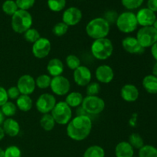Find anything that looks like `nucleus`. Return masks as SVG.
Returning <instances> with one entry per match:
<instances>
[{
    "label": "nucleus",
    "mask_w": 157,
    "mask_h": 157,
    "mask_svg": "<svg viewBox=\"0 0 157 157\" xmlns=\"http://www.w3.org/2000/svg\"><path fill=\"white\" fill-rule=\"evenodd\" d=\"M92 121L89 116H76L67 124L66 132L69 138L75 141H82L90 135Z\"/></svg>",
    "instance_id": "1"
},
{
    "label": "nucleus",
    "mask_w": 157,
    "mask_h": 157,
    "mask_svg": "<svg viewBox=\"0 0 157 157\" xmlns=\"http://www.w3.org/2000/svg\"><path fill=\"white\" fill-rule=\"evenodd\" d=\"M86 33L94 40L107 38L110 33V25L104 18L98 17L90 20L86 25Z\"/></svg>",
    "instance_id": "2"
},
{
    "label": "nucleus",
    "mask_w": 157,
    "mask_h": 157,
    "mask_svg": "<svg viewBox=\"0 0 157 157\" xmlns=\"http://www.w3.org/2000/svg\"><path fill=\"white\" fill-rule=\"evenodd\" d=\"M33 19L29 12L18 9L12 16L11 26L12 30L18 34H24L32 28Z\"/></svg>",
    "instance_id": "3"
},
{
    "label": "nucleus",
    "mask_w": 157,
    "mask_h": 157,
    "mask_svg": "<svg viewBox=\"0 0 157 157\" xmlns=\"http://www.w3.org/2000/svg\"><path fill=\"white\" fill-rule=\"evenodd\" d=\"M90 52L96 59L101 61L107 60L113 54V43L107 38L94 40L90 46Z\"/></svg>",
    "instance_id": "4"
},
{
    "label": "nucleus",
    "mask_w": 157,
    "mask_h": 157,
    "mask_svg": "<svg viewBox=\"0 0 157 157\" xmlns=\"http://www.w3.org/2000/svg\"><path fill=\"white\" fill-rule=\"evenodd\" d=\"M117 27L120 32L125 34L132 33L138 27L136 14L132 12H124L117 16Z\"/></svg>",
    "instance_id": "5"
},
{
    "label": "nucleus",
    "mask_w": 157,
    "mask_h": 157,
    "mask_svg": "<svg viewBox=\"0 0 157 157\" xmlns=\"http://www.w3.org/2000/svg\"><path fill=\"white\" fill-rule=\"evenodd\" d=\"M55 123L60 125H67L72 119V110L65 101L56 103L55 107L51 112Z\"/></svg>",
    "instance_id": "6"
},
{
    "label": "nucleus",
    "mask_w": 157,
    "mask_h": 157,
    "mask_svg": "<svg viewBox=\"0 0 157 157\" xmlns=\"http://www.w3.org/2000/svg\"><path fill=\"white\" fill-rule=\"evenodd\" d=\"M81 107L87 114L97 115L104 111L105 102L98 96H86L83 100Z\"/></svg>",
    "instance_id": "7"
},
{
    "label": "nucleus",
    "mask_w": 157,
    "mask_h": 157,
    "mask_svg": "<svg viewBox=\"0 0 157 157\" xmlns=\"http://www.w3.org/2000/svg\"><path fill=\"white\" fill-rule=\"evenodd\" d=\"M136 38L144 49L151 48L157 41V31L153 26L142 27L138 30Z\"/></svg>",
    "instance_id": "8"
},
{
    "label": "nucleus",
    "mask_w": 157,
    "mask_h": 157,
    "mask_svg": "<svg viewBox=\"0 0 157 157\" xmlns=\"http://www.w3.org/2000/svg\"><path fill=\"white\" fill-rule=\"evenodd\" d=\"M50 88L54 94L57 96H65L71 90L70 81L63 75L52 78Z\"/></svg>",
    "instance_id": "9"
},
{
    "label": "nucleus",
    "mask_w": 157,
    "mask_h": 157,
    "mask_svg": "<svg viewBox=\"0 0 157 157\" xmlns=\"http://www.w3.org/2000/svg\"><path fill=\"white\" fill-rule=\"evenodd\" d=\"M56 103V98L53 94L44 93L38 97L35 103V107L39 113L46 114L52 112Z\"/></svg>",
    "instance_id": "10"
},
{
    "label": "nucleus",
    "mask_w": 157,
    "mask_h": 157,
    "mask_svg": "<svg viewBox=\"0 0 157 157\" xmlns=\"http://www.w3.org/2000/svg\"><path fill=\"white\" fill-rule=\"evenodd\" d=\"M51 49H52V44L50 40L41 37L38 41L32 44V55L38 59H42L49 55Z\"/></svg>",
    "instance_id": "11"
},
{
    "label": "nucleus",
    "mask_w": 157,
    "mask_h": 157,
    "mask_svg": "<svg viewBox=\"0 0 157 157\" xmlns=\"http://www.w3.org/2000/svg\"><path fill=\"white\" fill-rule=\"evenodd\" d=\"M73 78L77 85L80 87H86L91 82V71L86 66L81 65L74 71Z\"/></svg>",
    "instance_id": "12"
},
{
    "label": "nucleus",
    "mask_w": 157,
    "mask_h": 157,
    "mask_svg": "<svg viewBox=\"0 0 157 157\" xmlns=\"http://www.w3.org/2000/svg\"><path fill=\"white\" fill-rule=\"evenodd\" d=\"M16 87L21 94L30 96L35 90V79L29 75H23L18 78Z\"/></svg>",
    "instance_id": "13"
},
{
    "label": "nucleus",
    "mask_w": 157,
    "mask_h": 157,
    "mask_svg": "<svg viewBox=\"0 0 157 157\" xmlns=\"http://www.w3.org/2000/svg\"><path fill=\"white\" fill-rule=\"evenodd\" d=\"M82 12L78 8L70 7L64 10L62 15V21L67 26H75L81 21Z\"/></svg>",
    "instance_id": "14"
},
{
    "label": "nucleus",
    "mask_w": 157,
    "mask_h": 157,
    "mask_svg": "<svg viewBox=\"0 0 157 157\" xmlns=\"http://www.w3.org/2000/svg\"><path fill=\"white\" fill-rule=\"evenodd\" d=\"M136 16L138 25H140L142 27L153 26L157 18L156 13L150 10L148 8H143L140 9L136 14Z\"/></svg>",
    "instance_id": "15"
},
{
    "label": "nucleus",
    "mask_w": 157,
    "mask_h": 157,
    "mask_svg": "<svg viewBox=\"0 0 157 157\" xmlns=\"http://www.w3.org/2000/svg\"><path fill=\"white\" fill-rule=\"evenodd\" d=\"M95 77L100 83L109 84L114 78L113 68L107 64H101L97 67L95 71Z\"/></svg>",
    "instance_id": "16"
},
{
    "label": "nucleus",
    "mask_w": 157,
    "mask_h": 157,
    "mask_svg": "<svg viewBox=\"0 0 157 157\" xmlns=\"http://www.w3.org/2000/svg\"><path fill=\"white\" fill-rule=\"evenodd\" d=\"M122 46L126 52L132 55H140L144 51L136 37L127 36L124 38L122 41Z\"/></svg>",
    "instance_id": "17"
},
{
    "label": "nucleus",
    "mask_w": 157,
    "mask_h": 157,
    "mask_svg": "<svg viewBox=\"0 0 157 157\" xmlns=\"http://www.w3.org/2000/svg\"><path fill=\"white\" fill-rule=\"evenodd\" d=\"M121 96L127 102H134L139 98L140 91L134 84H127L121 87Z\"/></svg>",
    "instance_id": "18"
},
{
    "label": "nucleus",
    "mask_w": 157,
    "mask_h": 157,
    "mask_svg": "<svg viewBox=\"0 0 157 157\" xmlns=\"http://www.w3.org/2000/svg\"><path fill=\"white\" fill-rule=\"evenodd\" d=\"M64 70V66L61 60L59 58H52L47 64V71L50 76L58 77L62 75Z\"/></svg>",
    "instance_id": "19"
},
{
    "label": "nucleus",
    "mask_w": 157,
    "mask_h": 157,
    "mask_svg": "<svg viewBox=\"0 0 157 157\" xmlns=\"http://www.w3.org/2000/svg\"><path fill=\"white\" fill-rule=\"evenodd\" d=\"M2 128L5 133L11 137H15L19 134L20 125L18 121L12 117L5 120L2 124Z\"/></svg>",
    "instance_id": "20"
},
{
    "label": "nucleus",
    "mask_w": 157,
    "mask_h": 157,
    "mask_svg": "<svg viewBox=\"0 0 157 157\" xmlns=\"http://www.w3.org/2000/svg\"><path fill=\"white\" fill-rule=\"evenodd\" d=\"M134 149L127 141H121L115 147L116 157H133Z\"/></svg>",
    "instance_id": "21"
},
{
    "label": "nucleus",
    "mask_w": 157,
    "mask_h": 157,
    "mask_svg": "<svg viewBox=\"0 0 157 157\" xmlns=\"http://www.w3.org/2000/svg\"><path fill=\"white\" fill-rule=\"evenodd\" d=\"M142 84L146 91L151 94H157V78L153 75L144 77Z\"/></svg>",
    "instance_id": "22"
},
{
    "label": "nucleus",
    "mask_w": 157,
    "mask_h": 157,
    "mask_svg": "<svg viewBox=\"0 0 157 157\" xmlns=\"http://www.w3.org/2000/svg\"><path fill=\"white\" fill-rule=\"evenodd\" d=\"M84 97L82 94L78 91H72L68 93L65 98V103L71 107H79L82 104Z\"/></svg>",
    "instance_id": "23"
},
{
    "label": "nucleus",
    "mask_w": 157,
    "mask_h": 157,
    "mask_svg": "<svg viewBox=\"0 0 157 157\" xmlns=\"http://www.w3.org/2000/svg\"><path fill=\"white\" fill-rule=\"evenodd\" d=\"M17 108L22 112H28L32 110L33 107V101L29 95L21 94L16 99Z\"/></svg>",
    "instance_id": "24"
},
{
    "label": "nucleus",
    "mask_w": 157,
    "mask_h": 157,
    "mask_svg": "<svg viewBox=\"0 0 157 157\" xmlns=\"http://www.w3.org/2000/svg\"><path fill=\"white\" fill-rule=\"evenodd\" d=\"M55 124L56 123L51 113L43 114V116L40 119V125H41V128L45 131H51L53 130Z\"/></svg>",
    "instance_id": "25"
},
{
    "label": "nucleus",
    "mask_w": 157,
    "mask_h": 157,
    "mask_svg": "<svg viewBox=\"0 0 157 157\" xmlns=\"http://www.w3.org/2000/svg\"><path fill=\"white\" fill-rule=\"evenodd\" d=\"M83 157H105V151L100 146H90L84 151Z\"/></svg>",
    "instance_id": "26"
},
{
    "label": "nucleus",
    "mask_w": 157,
    "mask_h": 157,
    "mask_svg": "<svg viewBox=\"0 0 157 157\" xmlns=\"http://www.w3.org/2000/svg\"><path fill=\"white\" fill-rule=\"evenodd\" d=\"M51 82H52V77L49 75H46V74L39 75L35 79L36 87H38L39 89H42V90L50 87Z\"/></svg>",
    "instance_id": "27"
},
{
    "label": "nucleus",
    "mask_w": 157,
    "mask_h": 157,
    "mask_svg": "<svg viewBox=\"0 0 157 157\" xmlns=\"http://www.w3.org/2000/svg\"><path fill=\"white\" fill-rule=\"evenodd\" d=\"M3 12L8 15L12 16L18 10V8L17 6L15 1L13 0H6L3 2L2 6Z\"/></svg>",
    "instance_id": "28"
},
{
    "label": "nucleus",
    "mask_w": 157,
    "mask_h": 157,
    "mask_svg": "<svg viewBox=\"0 0 157 157\" xmlns=\"http://www.w3.org/2000/svg\"><path fill=\"white\" fill-rule=\"evenodd\" d=\"M128 143L133 149H137V150H140L145 145L143 137L137 133H133L130 135Z\"/></svg>",
    "instance_id": "29"
},
{
    "label": "nucleus",
    "mask_w": 157,
    "mask_h": 157,
    "mask_svg": "<svg viewBox=\"0 0 157 157\" xmlns=\"http://www.w3.org/2000/svg\"><path fill=\"white\" fill-rule=\"evenodd\" d=\"M139 157H157V148L153 145H144L139 150Z\"/></svg>",
    "instance_id": "30"
},
{
    "label": "nucleus",
    "mask_w": 157,
    "mask_h": 157,
    "mask_svg": "<svg viewBox=\"0 0 157 157\" xmlns=\"http://www.w3.org/2000/svg\"><path fill=\"white\" fill-rule=\"evenodd\" d=\"M1 110L5 117L9 118L15 116L17 112V107L14 103L11 102V101H7L6 104L2 106Z\"/></svg>",
    "instance_id": "31"
},
{
    "label": "nucleus",
    "mask_w": 157,
    "mask_h": 157,
    "mask_svg": "<svg viewBox=\"0 0 157 157\" xmlns=\"http://www.w3.org/2000/svg\"><path fill=\"white\" fill-rule=\"evenodd\" d=\"M48 6L52 12H61L65 8L66 0H48Z\"/></svg>",
    "instance_id": "32"
},
{
    "label": "nucleus",
    "mask_w": 157,
    "mask_h": 157,
    "mask_svg": "<svg viewBox=\"0 0 157 157\" xmlns=\"http://www.w3.org/2000/svg\"><path fill=\"white\" fill-rule=\"evenodd\" d=\"M41 38L39 32L35 29H29L24 33V38L26 41L29 43H35Z\"/></svg>",
    "instance_id": "33"
},
{
    "label": "nucleus",
    "mask_w": 157,
    "mask_h": 157,
    "mask_svg": "<svg viewBox=\"0 0 157 157\" xmlns=\"http://www.w3.org/2000/svg\"><path fill=\"white\" fill-rule=\"evenodd\" d=\"M67 67L72 71H75L81 66V60L77 55H68L66 57L65 59Z\"/></svg>",
    "instance_id": "34"
},
{
    "label": "nucleus",
    "mask_w": 157,
    "mask_h": 157,
    "mask_svg": "<svg viewBox=\"0 0 157 157\" xmlns=\"http://www.w3.org/2000/svg\"><path fill=\"white\" fill-rule=\"evenodd\" d=\"M68 26L63 21H60L55 24L52 29V32L55 35L58 37L64 36L68 31Z\"/></svg>",
    "instance_id": "35"
},
{
    "label": "nucleus",
    "mask_w": 157,
    "mask_h": 157,
    "mask_svg": "<svg viewBox=\"0 0 157 157\" xmlns=\"http://www.w3.org/2000/svg\"><path fill=\"white\" fill-rule=\"evenodd\" d=\"M144 0H121L123 6L128 10H133L140 7Z\"/></svg>",
    "instance_id": "36"
},
{
    "label": "nucleus",
    "mask_w": 157,
    "mask_h": 157,
    "mask_svg": "<svg viewBox=\"0 0 157 157\" xmlns=\"http://www.w3.org/2000/svg\"><path fill=\"white\" fill-rule=\"evenodd\" d=\"M86 87H87L86 93L87 96H98V94L101 91V86L99 83L90 82Z\"/></svg>",
    "instance_id": "37"
},
{
    "label": "nucleus",
    "mask_w": 157,
    "mask_h": 157,
    "mask_svg": "<svg viewBox=\"0 0 157 157\" xmlns=\"http://www.w3.org/2000/svg\"><path fill=\"white\" fill-rule=\"evenodd\" d=\"M5 157H21V151L16 146H9L5 150Z\"/></svg>",
    "instance_id": "38"
},
{
    "label": "nucleus",
    "mask_w": 157,
    "mask_h": 157,
    "mask_svg": "<svg viewBox=\"0 0 157 157\" xmlns=\"http://www.w3.org/2000/svg\"><path fill=\"white\" fill-rule=\"evenodd\" d=\"M18 9L28 11L33 7L35 3V0H15Z\"/></svg>",
    "instance_id": "39"
},
{
    "label": "nucleus",
    "mask_w": 157,
    "mask_h": 157,
    "mask_svg": "<svg viewBox=\"0 0 157 157\" xmlns=\"http://www.w3.org/2000/svg\"><path fill=\"white\" fill-rule=\"evenodd\" d=\"M7 94L9 98H10V99L12 100H16L17 98L21 95L20 91L18 90V87H17L16 86H13V87H9L7 90Z\"/></svg>",
    "instance_id": "40"
},
{
    "label": "nucleus",
    "mask_w": 157,
    "mask_h": 157,
    "mask_svg": "<svg viewBox=\"0 0 157 157\" xmlns=\"http://www.w3.org/2000/svg\"><path fill=\"white\" fill-rule=\"evenodd\" d=\"M9 101V97H8L7 90L2 87H0V107L6 104Z\"/></svg>",
    "instance_id": "41"
},
{
    "label": "nucleus",
    "mask_w": 157,
    "mask_h": 157,
    "mask_svg": "<svg viewBox=\"0 0 157 157\" xmlns=\"http://www.w3.org/2000/svg\"><path fill=\"white\" fill-rule=\"evenodd\" d=\"M147 8L156 13L157 12V0H148L147 1Z\"/></svg>",
    "instance_id": "42"
},
{
    "label": "nucleus",
    "mask_w": 157,
    "mask_h": 157,
    "mask_svg": "<svg viewBox=\"0 0 157 157\" xmlns=\"http://www.w3.org/2000/svg\"><path fill=\"white\" fill-rule=\"evenodd\" d=\"M151 55L157 61V41L151 47Z\"/></svg>",
    "instance_id": "43"
},
{
    "label": "nucleus",
    "mask_w": 157,
    "mask_h": 157,
    "mask_svg": "<svg viewBox=\"0 0 157 157\" xmlns=\"http://www.w3.org/2000/svg\"><path fill=\"white\" fill-rule=\"evenodd\" d=\"M152 72H153V74L152 75H154V76H156L157 78V61L156 63H155V64L153 65V70H152Z\"/></svg>",
    "instance_id": "44"
},
{
    "label": "nucleus",
    "mask_w": 157,
    "mask_h": 157,
    "mask_svg": "<svg viewBox=\"0 0 157 157\" xmlns=\"http://www.w3.org/2000/svg\"><path fill=\"white\" fill-rule=\"evenodd\" d=\"M4 121H5V116L2 113V112L1 109H0V126L2 125Z\"/></svg>",
    "instance_id": "45"
},
{
    "label": "nucleus",
    "mask_w": 157,
    "mask_h": 157,
    "mask_svg": "<svg viewBox=\"0 0 157 157\" xmlns=\"http://www.w3.org/2000/svg\"><path fill=\"white\" fill-rule=\"evenodd\" d=\"M5 135H6V133H5L4 130H3V128L0 126V141L5 137Z\"/></svg>",
    "instance_id": "46"
},
{
    "label": "nucleus",
    "mask_w": 157,
    "mask_h": 157,
    "mask_svg": "<svg viewBox=\"0 0 157 157\" xmlns=\"http://www.w3.org/2000/svg\"><path fill=\"white\" fill-rule=\"evenodd\" d=\"M0 157H5V150L0 147Z\"/></svg>",
    "instance_id": "47"
},
{
    "label": "nucleus",
    "mask_w": 157,
    "mask_h": 157,
    "mask_svg": "<svg viewBox=\"0 0 157 157\" xmlns=\"http://www.w3.org/2000/svg\"><path fill=\"white\" fill-rule=\"evenodd\" d=\"M153 27H154V28H155V29H156V30L157 31V18H156V21H155L154 24H153Z\"/></svg>",
    "instance_id": "48"
},
{
    "label": "nucleus",
    "mask_w": 157,
    "mask_h": 157,
    "mask_svg": "<svg viewBox=\"0 0 157 157\" xmlns=\"http://www.w3.org/2000/svg\"><path fill=\"white\" fill-rule=\"evenodd\" d=\"M133 157H135V156H133Z\"/></svg>",
    "instance_id": "49"
}]
</instances>
